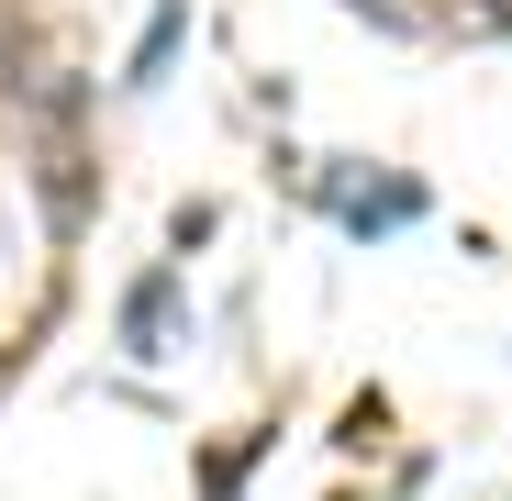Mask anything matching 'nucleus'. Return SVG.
<instances>
[{
  "mask_svg": "<svg viewBox=\"0 0 512 501\" xmlns=\"http://www.w3.org/2000/svg\"><path fill=\"white\" fill-rule=\"evenodd\" d=\"M167 312H179V279L145 268V279L123 290V346H134V357H167Z\"/></svg>",
  "mask_w": 512,
  "mask_h": 501,
  "instance_id": "1",
  "label": "nucleus"
},
{
  "mask_svg": "<svg viewBox=\"0 0 512 501\" xmlns=\"http://www.w3.org/2000/svg\"><path fill=\"white\" fill-rule=\"evenodd\" d=\"M334 212H346L357 234H390V223H412V212H423V190H412V179H379V190H334Z\"/></svg>",
  "mask_w": 512,
  "mask_h": 501,
  "instance_id": "2",
  "label": "nucleus"
}]
</instances>
